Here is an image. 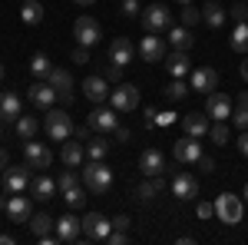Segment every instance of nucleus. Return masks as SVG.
<instances>
[{"label":"nucleus","instance_id":"54","mask_svg":"<svg viewBox=\"0 0 248 245\" xmlns=\"http://www.w3.org/2000/svg\"><path fill=\"white\" fill-rule=\"evenodd\" d=\"M7 166H10V156H7V149H3V146H0V172L7 169Z\"/></svg>","mask_w":248,"mask_h":245},{"label":"nucleus","instance_id":"45","mask_svg":"<svg viewBox=\"0 0 248 245\" xmlns=\"http://www.w3.org/2000/svg\"><path fill=\"white\" fill-rule=\"evenodd\" d=\"M175 123V113L172 110H166V113H155V126H172Z\"/></svg>","mask_w":248,"mask_h":245},{"label":"nucleus","instance_id":"50","mask_svg":"<svg viewBox=\"0 0 248 245\" xmlns=\"http://www.w3.org/2000/svg\"><path fill=\"white\" fill-rule=\"evenodd\" d=\"M155 113H159V110H153V106H146V110H142V119H146V126H155Z\"/></svg>","mask_w":248,"mask_h":245},{"label":"nucleus","instance_id":"58","mask_svg":"<svg viewBox=\"0 0 248 245\" xmlns=\"http://www.w3.org/2000/svg\"><path fill=\"white\" fill-rule=\"evenodd\" d=\"M0 245H14V235H10V232H3V235H0Z\"/></svg>","mask_w":248,"mask_h":245},{"label":"nucleus","instance_id":"37","mask_svg":"<svg viewBox=\"0 0 248 245\" xmlns=\"http://www.w3.org/2000/svg\"><path fill=\"white\" fill-rule=\"evenodd\" d=\"M50 70H53V63L43 57V53H37V57L30 60V73L37 76V80H46V76H50Z\"/></svg>","mask_w":248,"mask_h":245},{"label":"nucleus","instance_id":"61","mask_svg":"<svg viewBox=\"0 0 248 245\" xmlns=\"http://www.w3.org/2000/svg\"><path fill=\"white\" fill-rule=\"evenodd\" d=\"M175 3H192V0H175Z\"/></svg>","mask_w":248,"mask_h":245},{"label":"nucleus","instance_id":"47","mask_svg":"<svg viewBox=\"0 0 248 245\" xmlns=\"http://www.w3.org/2000/svg\"><path fill=\"white\" fill-rule=\"evenodd\" d=\"M215 215V202H199V219H212Z\"/></svg>","mask_w":248,"mask_h":245},{"label":"nucleus","instance_id":"29","mask_svg":"<svg viewBox=\"0 0 248 245\" xmlns=\"http://www.w3.org/2000/svg\"><path fill=\"white\" fill-rule=\"evenodd\" d=\"M202 20L209 23L212 30H218V27L225 23V10H222V3H215V0H209V3L202 7Z\"/></svg>","mask_w":248,"mask_h":245},{"label":"nucleus","instance_id":"42","mask_svg":"<svg viewBox=\"0 0 248 245\" xmlns=\"http://www.w3.org/2000/svg\"><path fill=\"white\" fill-rule=\"evenodd\" d=\"M57 186H60V192H66V189H73V186H79V179L73 176V172H63L57 179Z\"/></svg>","mask_w":248,"mask_h":245},{"label":"nucleus","instance_id":"14","mask_svg":"<svg viewBox=\"0 0 248 245\" xmlns=\"http://www.w3.org/2000/svg\"><path fill=\"white\" fill-rule=\"evenodd\" d=\"M232 110H235V103H232L222 90H212L209 93V99H205V113H209L212 119H232Z\"/></svg>","mask_w":248,"mask_h":245},{"label":"nucleus","instance_id":"32","mask_svg":"<svg viewBox=\"0 0 248 245\" xmlns=\"http://www.w3.org/2000/svg\"><path fill=\"white\" fill-rule=\"evenodd\" d=\"M232 123L238 130H248V93H242L235 99V110H232Z\"/></svg>","mask_w":248,"mask_h":245},{"label":"nucleus","instance_id":"48","mask_svg":"<svg viewBox=\"0 0 248 245\" xmlns=\"http://www.w3.org/2000/svg\"><path fill=\"white\" fill-rule=\"evenodd\" d=\"M123 14L126 17H136L139 14V0H123Z\"/></svg>","mask_w":248,"mask_h":245},{"label":"nucleus","instance_id":"10","mask_svg":"<svg viewBox=\"0 0 248 245\" xmlns=\"http://www.w3.org/2000/svg\"><path fill=\"white\" fill-rule=\"evenodd\" d=\"M27 99L37 106V110H53V103H57L60 96H57V90L50 86V80L43 83V80H37L30 90H27Z\"/></svg>","mask_w":248,"mask_h":245},{"label":"nucleus","instance_id":"21","mask_svg":"<svg viewBox=\"0 0 248 245\" xmlns=\"http://www.w3.org/2000/svg\"><path fill=\"white\" fill-rule=\"evenodd\" d=\"M139 169H142V176H162V172L169 169V163H166V156H162L159 149H142Z\"/></svg>","mask_w":248,"mask_h":245},{"label":"nucleus","instance_id":"41","mask_svg":"<svg viewBox=\"0 0 248 245\" xmlns=\"http://www.w3.org/2000/svg\"><path fill=\"white\" fill-rule=\"evenodd\" d=\"M199 20H202V10L192 7V3H182V27H189V30H192Z\"/></svg>","mask_w":248,"mask_h":245},{"label":"nucleus","instance_id":"2","mask_svg":"<svg viewBox=\"0 0 248 245\" xmlns=\"http://www.w3.org/2000/svg\"><path fill=\"white\" fill-rule=\"evenodd\" d=\"M215 215H218V222H225V226H238L242 215H245V202H242L238 196H232V192H222V196L215 199Z\"/></svg>","mask_w":248,"mask_h":245},{"label":"nucleus","instance_id":"35","mask_svg":"<svg viewBox=\"0 0 248 245\" xmlns=\"http://www.w3.org/2000/svg\"><path fill=\"white\" fill-rule=\"evenodd\" d=\"M27 226H30V232H33V235L40 239V235H46V232L57 226V222H53L46 212H37V215H30V222H27Z\"/></svg>","mask_w":248,"mask_h":245},{"label":"nucleus","instance_id":"57","mask_svg":"<svg viewBox=\"0 0 248 245\" xmlns=\"http://www.w3.org/2000/svg\"><path fill=\"white\" fill-rule=\"evenodd\" d=\"M238 73H242V80H245V83H248V53H245V63L238 66Z\"/></svg>","mask_w":248,"mask_h":245},{"label":"nucleus","instance_id":"43","mask_svg":"<svg viewBox=\"0 0 248 245\" xmlns=\"http://www.w3.org/2000/svg\"><path fill=\"white\" fill-rule=\"evenodd\" d=\"M106 242H109V245H126V242H129V235H126V232H123V229H113V232H109V239H106Z\"/></svg>","mask_w":248,"mask_h":245},{"label":"nucleus","instance_id":"49","mask_svg":"<svg viewBox=\"0 0 248 245\" xmlns=\"http://www.w3.org/2000/svg\"><path fill=\"white\" fill-rule=\"evenodd\" d=\"M119 73H123V66H116V63L106 66V80H109V83H119Z\"/></svg>","mask_w":248,"mask_h":245},{"label":"nucleus","instance_id":"18","mask_svg":"<svg viewBox=\"0 0 248 245\" xmlns=\"http://www.w3.org/2000/svg\"><path fill=\"white\" fill-rule=\"evenodd\" d=\"M7 219L10 222H30V215H33V206H30V199L27 196H20V192H14L10 199H7Z\"/></svg>","mask_w":248,"mask_h":245},{"label":"nucleus","instance_id":"23","mask_svg":"<svg viewBox=\"0 0 248 245\" xmlns=\"http://www.w3.org/2000/svg\"><path fill=\"white\" fill-rule=\"evenodd\" d=\"M133 53H136V47H133L126 37H116L113 43H109V63H116V66L133 63Z\"/></svg>","mask_w":248,"mask_h":245},{"label":"nucleus","instance_id":"16","mask_svg":"<svg viewBox=\"0 0 248 245\" xmlns=\"http://www.w3.org/2000/svg\"><path fill=\"white\" fill-rule=\"evenodd\" d=\"M189 86L195 93H212V90H218V73L212 66H199L189 73Z\"/></svg>","mask_w":248,"mask_h":245},{"label":"nucleus","instance_id":"25","mask_svg":"<svg viewBox=\"0 0 248 245\" xmlns=\"http://www.w3.org/2000/svg\"><path fill=\"white\" fill-rule=\"evenodd\" d=\"M60 159H63V166H70V169H77L79 163L86 159V149H83V143H63V149H60Z\"/></svg>","mask_w":248,"mask_h":245},{"label":"nucleus","instance_id":"1","mask_svg":"<svg viewBox=\"0 0 248 245\" xmlns=\"http://www.w3.org/2000/svg\"><path fill=\"white\" fill-rule=\"evenodd\" d=\"M83 186L96 192V196H106L113 189V169L103 163V159H86V169H83Z\"/></svg>","mask_w":248,"mask_h":245},{"label":"nucleus","instance_id":"46","mask_svg":"<svg viewBox=\"0 0 248 245\" xmlns=\"http://www.w3.org/2000/svg\"><path fill=\"white\" fill-rule=\"evenodd\" d=\"M73 63H90V47H77L73 50Z\"/></svg>","mask_w":248,"mask_h":245},{"label":"nucleus","instance_id":"20","mask_svg":"<svg viewBox=\"0 0 248 245\" xmlns=\"http://www.w3.org/2000/svg\"><path fill=\"white\" fill-rule=\"evenodd\" d=\"M172 196L182 199V202H186V199H195V196H199L195 176H192V172H175V176H172Z\"/></svg>","mask_w":248,"mask_h":245},{"label":"nucleus","instance_id":"9","mask_svg":"<svg viewBox=\"0 0 248 245\" xmlns=\"http://www.w3.org/2000/svg\"><path fill=\"white\" fill-rule=\"evenodd\" d=\"M172 156H175L179 163H186V166H195L205 152H202V143H199L195 136H186V139H179V143L172 146Z\"/></svg>","mask_w":248,"mask_h":245},{"label":"nucleus","instance_id":"55","mask_svg":"<svg viewBox=\"0 0 248 245\" xmlns=\"http://www.w3.org/2000/svg\"><path fill=\"white\" fill-rule=\"evenodd\" d=\"M73 136H77V139H90V126H79V130H73Z\"/></svg>","mask_w":248,"mask_h":245},{"label":"nucleus","instance_id":"27","mask_svg":"<svg viewBox=\"0 0 248 245\" xmlns=\"http://www.w3.org/2000/svg\"><path fill=\"white\" fill-rule=\"evenodd\" d=\"M20 20H23L27 27H37L40 20H43V3H40V0H23V7H20Z\"/></svg>","mask_w":248,"mask_h":245},{"label":"nucleus","instance_id":"36","mask_svg":"<svg viewBox=\"0 0 248 245\" xmlns=\"http://www.w3.org/2000/svg\"><path fill=\"white\" fill-rule=\"evenodd\" d=\"M106 152H109V139L106 136H93L90 146H86V159H106Z\"/></svg>","mask_w":248,"mask_h":245},{"label":"nucleus","instance_id":"8","mask_svg":"<svg viewBox=\"0 0 248 245\" xmlns=\"http://www.w3.org/2000/svg\"><path fill=\"white\" fill-rule=\"evenodd\" d=\"M73 33H77L79 47H96L99 37H103V27H99V20H93V17H77Z\"/></svg>","mask_w":248,"mask_h":245},{"label":"nucleus","instance_id":"51","mask_svg":"<svg viewBox=\"0 0 248 245\" xmlns=\"http://www.w3.org/2000/svg\"><path fill=\"white\" fill-rule=\"evenodd\" d=\"M238 152L248 156V130H242V136H238Z\"/></svg>","mask_w":248,"mask_h":245},{"label":"nucleus","instance_id":"40","mask_svg":"<svg viewBox=\"0 0 248 245\" xmlns=\"http://www.w3.org/2000/svg\"><path fill=\"white\" fill-rule=\"evenodd\" d=\"M189 83H182V80H172L169 86H166V90H162V93L169 96V99H186V96H189Z\"/></svg>","mask_w":248,"mask_h":245},{"label":"nucleus","instance_id":"39","mask_svg":"<svg viewBox=\"0 0 248 245\" xmlns=\"http://www.w3.org/2000/svg\"><path fill=\"white\" fill-rule=\"evenodd\" d=\"M63 199H66V206L70 209H79L83 202H86V186H73L63 192Z\"/></svg>","mask_w":248,"mask_h":245},{"label":"nucleus","instance_id":"53","mask_svg":"<svg viewBox=\"0 0 248 245\" xmlns=\"http://www.w3.org/2000/svg\"><path fill=\"white\" fill-rule=\"evenodd\" d=\"M199 166H202V172H215V159L202 156V159H199Z\"/></svg>","mask_w":248,"mask_h":245},{"label":"nucleus","instance_id":"52","mask_svg":"<svg viewBox=\"0 0 248 245\" xmlns=\"http://www.w3.org/2000/svg\"><path fill=\"white\" fill-rule=\"evenodd\" d=\"M129 222H133V219H129V215H116L113 229H123V232H126V229H129Z\"/></svg>","mask_w":248,"mask_h":245},{"label":"nucleus","instance_id":"11","mask_svg":"<svg viewBox=\"0 0 248 245\" xmlns=\"http://www.w3.org/2000/svg\"><path fill=\"white\" fill-rule=\"evenodd\" d=\"M139 57L146 60V63H162V60L169 57V50H166V43L159 33H149V37L139 40Z\"/></svg>","mask_w":248,"mask_h":245},{"label":"nucleus","instance_id":"56","mask_svg":"<svg viewBox=\"0 0 248 245\" xmlns=\"http://www.w3.org/2000/svg\"><path fill=\"white\" fill-rule=\"evenodd\" d=\"M116 139H119V143H126V139H129V130H123V126H116Z\"/></svg>","mask_w":248,"mask_h":245},{"label":"nucleus","instance_id":"62","mask_svg":"<svg viewBox=\"0 0 248 245\" xmlns=\"http://www.w3.org/2000/svg\"><path fill=\"white\" fill-rule=\"evenodd\" d=\"M0 80H3V63H0Z\"/></svg>","mask_w":248,"mask_h":245},{"label":"nucleus","instance_id":"6","mask_svg":"<svg viewBox=\"0 0 248 245\" xmlns=\"http://www.w3.org/2000/svg\"><path fill=\"white\" fill-rule=\"evenodd\" d=\"M46 136L57 139V143H66L73 136V123L63 110H46Z\"/></svg>","mask_w":248,"mask_h":245},{"label":"nucleus","instance_id":"59","mask_svg":"<svg viewBox=\"0 0 248 245\" xmlns=\"http://www.w3.org/2000/svg\"><path fill=\"white\" fill-rule=\"evenodd\" d=\"M73 3H79V7H90V3H96V0H73Z\"/></svg>","mask_w":248,"mask_h":245},{"label":"nucleus","instance_id":"26","mask_svg":"<svg viewBox=\"0 0 248 245\" xmlns=\"http://www.w3.org/2000/svg\"><path fill=\"white\" fill-rule=\"evenodd\" d=\"M20 96L17 93H0V123H10L20 116Z\"/></svg>","mask_w":248,"mask_h":245},{"label":"nucleus","instance_id":"17","mask_svg":"<svg viewBox=\"0 0 248 245\" xmlns=\"http://www.w3.org/2000/svg\"><path fill=\"white\" fill-rule=\"evenodd\" d=\"M83 93H86L90 103L99 106V103H106V99H109L113 90H109V80H106V76H86V80H83Z\"/></svg>","mask_w":248,"mask_h":245},{"label":"nucleus","instance_id":"30","mask_svg":"<svg viewBox=\"0 0 248 245\" xmlns=\"http://www.w3.org/2000/svg\"><path fill=\"white\" fill-rule=\"evenodd\" d=\"M166 189V182L159 179V176H149V182H142V186H136V199H142V202H149V199H155L159 192Z\"/></svg>","mask_w":248,"mask_h":245},{"label":"nucleus","instance_id":"4","mask_svg":"<svg viewBox=\"0 0 248 245\" xmlns=\"http://www.w3.org/2000/svg\"><path fill=\"white\" fill-rule=\"evenodd\" d=\"M109 232H113V222H109L103 212H90V215L83 219V239H86V242H106Z\"/></svg>","mask_w":248,"mask_h":245},{"label":"nucleus","instance_id":"60","mask_svg":"<svg viewBox=\"0 0 248 245\" xmlns=\"http://www.w3.org/2000/svg\"><path fill=\"white\" fill-rule=\"evenodd\" d=\"M3 209H7V199H3V196H0V212H3Z\"/></svg>","mask_w":248,"mask_h":245},{"label":"nucleus","instance_id":"44","mask_svg":"<svg viewBox=\"0 0 248 245\" xmlns=\"http://www.w3.org/2000/svg\"><path fill=\"white\" fill-rule=\"evenodd\" d=\"M232 17L238 20V23H245L248 20V3H235V7H232Z\"/></svg>","mask_w":248,"mask_h":245},{"label":"nucleus","instance_id":"15","mask_svg":"<svg viewBox=\"0 0 248 245\" xmlns=\"http://www.w3.org/2000/svg\"><path fill=\"white\" fill-rule=\"evenodd\" d=\"M46 80H50V86L57 90V96L63 99V106H70V103H73V76L66 73V70H60V66H53Z\"/></svg>","mask_w":248,"mask_h":245},{"label":"nucleus","instance_id":"28","mask_svg":"<svg viewBox=\"0 0 248 245\" xmlns=\"http://www.w3.org/2000/svg\"><path fill=\"white\" fill-rule=\"evenodd\" d=\"M30 189H33V196H37V199H53L60 186L50 179V176H37V179H30Z\"/></svg>","mask_w":248,"mask_h":245},{"label":"nucleus","instance_id":"34","mask_svg":"<svg viewBox=\"0 0 248 245\" xmlns=\"http://www.w3.org/2000/svg\"><path fill=\"white\" fill-rule=\"evenodd\" d=\"M17 136L27 143V139H37V116H17Z\"/></svg>","mask_w":248,"mask_h":245},{"label":"nucleus","instance_id":"63","mask_svg":"<svg viewBox=\"0 0 248 245\" xmlns=\"http://www.w3.org/2000/svg\"><path fill=\"white\" fill-rule=\"evenodd\" d=\"M245 199H248V182H245Z\"/></svg>","mask_w":248,"mask_h":245},{"label":"nucleus","instance_id":"7","mask_svg":"<svg viewBox=\"0 0 248 245\" xmlns=\"http://www.w3.org/2000/svg\"><path fill=\"white\" fill-rule=\"evenodd\" d=\"M23 159H27L30 169H50L53 152L46 149L43 143H37V139H27V143H23Z\"/></svg>","mask_w":248,"mask_h":245},{"label":"nucleus","instance_id":"24","mask_svg":"<svg viewBox=\"0 0 248 245\" xmlns=\"http://www.w3.org/2000/svg\"><path fill=\"white\" fill-rule=\"evenodd\" d=\"M209 113L199 116V113H189L182 116V130H186V136H195V139H202V136H209Z\"/></svg>","mask_w":248,"mask_h":245},{"label":"nucleus","instance_id":"19","mask_svg":"<svg viewBox=\"0 0 248 245\" xmlns=\"http://www.w3.org/2000/svg\"><path fill=\"white\" fill-rule=\"evenodd\" d=\"M57 235L60 242H79L83 239V219H77V215H60L57 219Z\"/></svg>","mask_w":248,"mask_h":245},{"label":"nucleus","instance_id":"22","mask_svg":"<svg viewBox=\"0 0 248 245\" xmlns=\"http://www.w3.org/2000/svg\"><path fill=\"white\" fill-rule=\"evenodd\" d=\"M166 60H169L166 66H169V76H172V80H182V76H189V73H192L189 50H172V53H169Z\"/></svg>","mask_w":248,"mask_h":245},{"label":"nucleus","instance_id":"3","mask_svg":"<svg viewBox=\"0 0 248 245\" xmlns=\"http://www.w3.org/2000/svg\"><path fill=\"white\" fill-rule=\"evenodd\" d=\"M172 27V10L166 3H153L142 10V30L146 33H166Z\"/></svg>","mask_w":248,"mask_h":245},{"label":"nucleus","instance_id":"31","mask_svg":"<svg viewBox=\"0 0 248 245\" xmlns=\"http://www.w3.org/2000/svg\"><path fill=\"white\" fill-rule=\"evenodd\" d=\"M169 43L175 50H189L192 43H195V37H192L189 27H169Z\"/></svg>","mask_w":248,"mask_h":245},{"label":"nucleus","instance_id":"12","mask_svg":"<svg viewBox=\"0 0 248 245\" xmlns=\"http://www.w3.org/2000/svg\"><path fill=\"white\" fill-rule=\"evenodd\" d=\"M0 176H3V192H10V196L30 186V166H7Z\"/></svg>","mask_w":248,"mask_h":245},{"label":"nucleus","instance_id":"13","mask_svg":"<svg viewBox=\"0 0 248 245\" xmlns=\"http://www.w3.org/2000/svg\"><path fill=\"white\" fill-rule=\"evenodd\" d=\"M86 126L96 132H116V126H119V116H116V110H106V106H96L93 113L86 116Z\"/></svg>","mask_w":248,"mask_h":245},{"label":"nucleus","instance_id":"33","mask_svg":"<svg viewBox=\"0 0 248 245\" xmlns=\"http://www.w3.org/2000/svg\"><path fill=\"white\" fill-rule=\"evenodd\" d=\"M229 43H232V50H235V53H248V20H245V23H238V27L232 30Z\"/></svg>","mask_w":248,"mask_h":245},{"label":"nucleus","instance_id":"5","mask_svg":"<svg viewBox=\"0 0 248 245\" xmlns=\"http://www.w3.org/2000/svg\"><path fill=\"white\" fill-rule=\"evenodd\" d=\"M109 103H113L116 113H133L139 106V90L133 83H116V90L109 93Z\"/></svg>","mask_w":248,"mask_h":245},{"label":"nucleus","instance_id":"38","mask_svg":"<svg viewBox=\"0 0 248 245\" xmlns=\"http://www.w3.org/2000/svg\"><path fill=\"white\" fill-rule=\"evenodd\" d=\"M209 139L215 146H225V143H229V126H225V119H215L209 126Z\"/></svg>","mask_w":248,"mask_h":245}]
</instances>
